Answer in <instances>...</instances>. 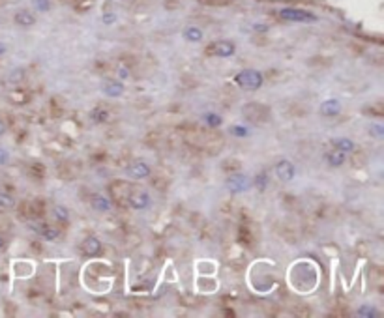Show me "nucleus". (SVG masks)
Here are the masks:
<instances>
[{"mask_svg": "<svg viewBox=\"0 0 384 318\" xmlns=\"http://www.w3.org/2000/svg\"><path fill=\"white\" fill-rule=\"evenodd\" d=\"M83 253L87 255V257H94V255H98L101 249V244L98 238H94V236H89L87 240L83 241Z\"/></svg>", "mask_w": 384, "mask_h": 318, "instance_id": "ddd939ff", "label": "nucleus"}, {"mask_svg": "<svg viewBox=\"0 0 384 318\" xmlns=\"http://www.w3.org/2000/svg\"><path fill=\"white\" fill-rule=\"evenodd\" d=\"M6 133V124L2 122V120H0V137H2V135Z\"/></svg>", "mask_w": 384, "mask_h": 318, "instance_id": "f704fd0d", "label": "nucleus"}, {"mask_svg": "<svg viewBox=\"0 0 384 318\" xmlns=\"http://www.w3.org/2000/svg\"><path fill=\"white\" fill-rule=\"evenodd\" d=\"M334 145H335V148H338V150H341V152H354V150H357V145H354L351 139H347V137H343V139H338Z\"/></svg>", "mask_w": 384, "mask_h": 318, "instance_id": "a211bd4d", "label": "nucleus"}, {"mask_svg": "<svg viewBox=\"0 0 384 318\" xmlns=\"http://www.w3.org/2000/svg\"><path fill=\"white\" fill-rule=\"evenodd\" d=\"M184 36L188 39H191V41H200V39H203V32H200L199 28H188L184 32Z\"/></svg>", "mask_w": 384, "mask_h": 318, "instance_id": "4be33fe9", "label": "nucleus"}, {"mask_svg": "<svg viewBox=\"0 0 384 318\" xmlns=\"http://www.w3.org/2000/svg\"><path fill=\"white\" fill-rule=\"evenodd\" d=\"M151 204H152L151 195H148L143 187H139V185H134V187H132V193H129L128 206L134 208V210H146Z\"/></svg>", "mask_w": 384, "mask_h": 318, "instance_id": "20e7f679", "label": "nucleus"}, {"mask_svg": "<svg viewBox=\"0 0 384 318\" xmlns=\"http://www.w3.org/2000/svg\"><path fill=\"white\" fill-rule=\"evenodd\" d=\"M364 159H366V157H364L362 152H360L357 157L352 156V163H354V165H364Z\"/></svg>", "mask_w": 384, "mask_h": 318, "instance_id": "2f4dec72", "label": "nucleus"}, {"mask_svg": "<svg viewBox=\"0 0 384 318\" xmlns=\"http://www.w3.org/2000/svg\"><path fill=\"white\" fill-rule=\"evenodd\" d=\"M236 84H240L242 88L248 90H257L261 88L262 84V75L255 69H244V72H240L236 77H234Z\"/></svg>", "mask_w": 384, "mask_h": 318, "instance_id": "7ed1b4c3", "label": "nucleus"}, {"mask_svg": "<svg viewBox=\"0 0 384 318\" xmlns=\"http://www.w3.org/2000/svg\"><path fill=\"white\" fill-rule=\"evenodd\" d=\"M4 51H6V47H4V45H2V44H0V55H2V53H4Z\"/></svg>", "mask_w": 384, "mask_h": 318, "instance_id": "c9c22d12", "label": "nucleus"}, {"mask_svg": "<svg viewBox=\"0 0 384 318\" xmlns=\"http://www.w3.org/2000/svg\"><path fill=\"white\" fill-rule=\"evenodd\" d=\"M251 185V180L245 176V174H242L238 171V173H231V176L227 178V190L231 191V193H242V191H248Z\"/></svg>", "mask_w": 384, "mask_h": 318, "instance_id": "423d86ee", "label": "nucleus"}, {"mask_svg": "<svg viewBox=\"0 0 384 318\" xmlns=\"http://www.w3.org/2000/svg\"><path fill=\"white\" fill-rule=\"evenodd\" d=\"M8 227H10V219H8L4 212H0V230L8 229Z\"/></svg>", "mask_w": 384, "mask_h": 318, "instance_id": "7c9ffc66", "label": "nucleus"}, {"mask_svg": "<svg viewBox=\"0 0 384 318\" xmlns=\"http://www.w3.org/2000/svg\"><path fill=\"white\" fill-rule=\"evenodd\" d=\"M326 161L332 165V167H340V165H343L345 163V152H341V150H332L326 154Z\"/></svg>", "mask_w": 384, "mask_h": 318, "instance_id": "f3484780", "label": "nucleus"}, {"mask_svg": "<svg viewBox=\"0 0 384 318\" xmlns=\"http://www.w3.org/2000/svg\"><path fill=\"white\" fill-rule=\"evenodd\" d=\"M90 204H92V208H94L96 212H109V210H111V202L101 195H92Z\"/></svg>", "mask_w": 384, "mask_h": 318, "instance_id": "dca6fc26", "label": "nucleus"}, {"mask_svg": "<svg viewBox=\"0 0 384 318\" xmlns=\"http://www.w3.org/2000/svg\"><path fill=\"white\" fill-rule=\"evenodd\" d=\"M13 19H15V22L19 25V27H32L34 22H36V17H34L32 13H30V11H27V10L17 11Z\"/></svg>", "mask_w": 384, "mask_h": 318, "instance_id": "2eb2a0df", "label": "nucleus"}, {"mask_svg": "<svg viewBox=\"0 0 384 318\" xmlns=\"http://www.w3.org/2000/svg\"><path fill=\"white\" fill-rule=\"evenodd\" d=\"M341 112V103L338 100H326L321 105V114H324V117H338Z\"/></svg>", "mask_w": 384, "mask_h": 318, "instance_id": "9b49d317", "label": "nucleus"}, {"mask_svg": "<svg viewBox=\"0 0 384 318\" xmlns=\"http://www.w3.org/2000/svg\"><path fill=\"white\" fill-rule=\"evenodd\" d=\"M231 133L238 135V137H245V135H250V131L245 128H242V126H233V128H231Z\"/></svg>", "mask_w": 384, "mask_h": 318, "instance_id": "c85d7f7f", "label": "nucleus"}, {"mask_svg": "<svg viewBox=\"0 0 384 318\" xmlns=\"http://www.w3.org/2000/svg\"><path fill=\"white\" fill-rule=\"evenodd\" d=\"M199 2L205 6H212V8H222V6L231 4V0H199Z\"/></svg>", "mask_w": 384, "mask_h": 318, "instance_id": "393cba45", "label": "nucleus"}, {"mask_svg": "<svg viewBox=\"0 0 384 318\" xmlns=\"http://www.w3.org/2000/svg\"><path fill=\"white\" fill-rule=\"evenodd\" d=\"M222 167H223V171H227V173L231 174V173H238L242 165H240V161H234V159H227V161L223 163Z\"/></svg>", "mask_w": 384, "mask_h": 318, "instance_id": "412c9836", "label": "nucleus"}, {"mask_svg": "<svg viewBox=\"0 0 384 318\" xmlns=\"http://www.w3.org/2000/svg\"><path fill=\"white\" fill-rule=\"evenodd\" d=\"M32 229L38 232L44 240L47 241H55L56 238H58V230L55 229V227H51V225H45V223H34Z\"/></svg>", "mask_w": 384, "mask_h": 318, "instance_id": "9d476101", "label": "nucleus"}, {"mask_svg": "<svg viewBox=\"0 0 384 318\" xmlns=\"http://www.w3.org/2000/svg\"><path fill=\"white\" fill-rule=\"evenodd\" d=\"M8 157H10V156H8V152L0 148V165H4V163L8 161Z\"/></svg>", "mask_w": 384, "mask_h": 318, "instance_id": "473e14b6", "label": "nucleus"}, {"mask_svg": "<svg viewBox=\"0 0 384 318\" xmlns=\"http://www.w3.org/2000/svg\"><path fill=\"white\" fill-rule=\"evenodd\" d=\"M32 171H34V178H44L45 176V167L39 165V163H32Z\"/></svg>", "mask_w": 384, "mask_h": 318, "instance_id": "bb28decb", "label": "nucleus"}, {"mask_svg": "<svg viewBox=\"0 0 384 318\" xmlns=\"http://www.w3.org/2000/svg\"><path fill=\"white\" fill-rule=\"evenodd\" d=\"M55 216L60 219V221H68V219H70V213L66 212V208L64 206H55Z\"/></svg>", "mask_w": 384, "mask_h": 318, "instance_id": "cd10ccee", "label": "nucleus"}, {"mask_svg": "<svg viewBox=\"0 0 384 318\" xmlns=\"http://www.w3.org/2000/svg\"><path fill=\"white\" fill-rule=\"evenodd\" d=\"M375 311L373 307H360L358 309V317H375Z\"/></svg>", "mask_w": 384, "mask_h": 318, "instance_id": "c756f323", "label": "nucleus"}, {"mask_svg": "<svg viewBox=\"0 0 384 318\" xmlns=\"http://www.w3.org/2000/svg\"><path fill=\"white\" fill-rule=\"evenodd\" d=\"M152 173V168L146 165L145 161H135L132 163L128 167V174H129V178H134V180H143V178H148Z\"/></svg>", "mask_w": 384, "mask_h": 318, "instance_id": "6e6552de", "label": "nucleus"}, {"mask_svg": "<svg viewBox=\"0 0 384 318\" xmlns=\"http://www.w3.org/2000/svg\"><path fill=\"white\" fill-rule=\"evenodd\" d=\"M13 206H15L13 197L8 195V193H0V208H13Z\"/></svg>", "mask_w": 384, "mask_h": 318, "instance_id": "5701e85b", "label": "nucleus"}, {"mask_svg": "<svg viewBox=\"0 0 384 318\" xmlns=\"http://www.w3.org/2000/svg\"><path fill=\"white\" fill-rule=\"evenodd\" d=\"M103 92H105V95H109V98H118V95L124 94V84L120 83V81H107V83L103 84Z\"/></svg>", "mask_w": 384, "mask_h": 318, "instance_id": "4468645a", "label": "nucleus"}, {"mask_svg": "<svg viewBox=\"0 0 384 318\" xmlns=\"http://www.w3.org/2000/svg\"><path fill=\"white\" fill-rule=\"evenodd\" d=\"M276 176H278L281 182H290V180L295 178V165L290 161H287V159L279 161L278 165H276Z\"/></svg>", "mask_w": 384, "mask_h": 318, "instance_id": "1a4fd4ad", "label": "nucleus"}, {"mask_svg": "<svg viewBox=\"0 0 384 318\" xmlns=\"http://www.w3.org/2000/svg\"><path fill=\"white\" fill-rule=\"evenodd\" d=\"M205 124L210 129L217 128V126L222 124V117H219V114H214V112H208V114H205Z\"/></svg>", "mask_w": 384, "mask_h": 318, "instance_id": "6ab92c4d", "label": "nucleus"}, {"mask_svg": "<svg viewBox=\"0 0 384 318\" xmlns=\"http://www.w3.org/2000/svg\"><path fill=\"white\" fill-rule=\"evenodd\" d=\"M58 173L64 180H72L77 176L79 173V165L75 161H64L60 163V167H58Z\"/></svg>", "mask_w": 384, "mask_h": 318, "instance_id": "f8f14e48", "label": "nucleus"}, {"mask_svg": "<svg viewBox=\"0 0 384 318\" xmlns=\"http://www.w3.org/2000/svg\"><path fill=\"white\" fill-rule=\"evenodd\" d=\"M279 17H281L283 21L295 22H309L317 19V17L313 15V13H309V11L296 10V8H283V10H279Z\"/></svg>", "mask_w": 384, "mask_h": 318, "instance_id": "39448f33", "label": "nucleus"}, {"mask_svg": "<svg viewBox=\"0 0 384 318\" xmlns=\"http://www.w3.org/2000/svg\"><path fill=\"white\" fill-rule=\"evenodd\" d=\"M132 187H134V184H129L126 180H115V182L109 185L113 201L117 202L118 206H128V199L129 193H132Z\"/></svg>", "mask_w": 384, "mask_h": 318, "instance_id": "f03ea898", "label": "nucleus"}, {"mask_svg": "<svg viewBox=\"0 0 384 318\" xmlns=\"http://www.w3.org/2000/svg\"><path fill=\"white\" fill-rule=\"evenodd\" d=\"M90 118H92L94 122H105L107 118H109V112H107L105 109H100V107H98V109H94V111L90 112Z\"/></svg>", "mask_w": 384, "mask_h": 318, "instance_id": "aec40b11", "label": "nucleus"}, {"mask_svg": "<svg viewBox=\"0 0 384 318\" xmlns=\"http://www.w3.org/2000/svg\"><path fill=\"white\" fill-rule=\"evenodd\" d=\"M375 131H373V133L375 135H379V137H383V135H384V131H383V126H375Z\"/></svg>", "mask_w": 384, "mask_h": 318, "instance_id": "72a5a7b5", "label": "nucleus"}, {"mask_svg": "<svg viewBox=\"0 0 384 318\" xmlns=\"http://www.w3.org/2000/svg\"><path fill=\"white\" fill-rule=\"evenodd\" d=\"M236 47H234L233 41H214L206 47V53L212 56H222V58H227V56H233Z\"/></svg>", "mask_w": 384, "mask_h": 318, "instance_id": "0eeeda50", "label": "nucleus"}, {"mask_svg": "<svg viewBox=\"0 0 384 318\" xmlns=\"http://www.w3.org/2000/svg\"><path fill=\"white\" fill-rule=\"evenodd\" d=\"M366 112H369V117H383L384 114L383 103H377V105L368 107V109H366Z\"/></svg>", "mask_w": 384, "mask_h": 318, "instance_id": "a878e982", "label": "nucleus"}, {"mask_svg": "<svg viewBox=\"0 0 384 318\" xmlns=\"http://www.w3.org/2000/svg\"><path fill=\"white\" fill-rule=\"evenodd\" d=\"M242 114L251 124H264L270 120V109L262 103H245L242 107Z\"/></svg>", "mask_w": 384, "mask_h": 318, "instance_id": "f257e3e1", "label": "nucleus"}, {"mask_svg": "<svg viewBox=\"0 0 384 318\" xmlns=\"http://www.w3.org/2000/svg\"><path fill=\"white\" fill-rule=\"evenodd\" d=\"M2 247H4V240L0 238V249H2Z\"/></svg>", "mask_w": 384, "mask_h": 318, "instance_id": "e433bc0d", "label": "nucleus"}, {"mask_svg": "<svg viewBox=\"0 0 384 318\" xmlns=\"http://www.w3.org/2000/svg\"><path fill=\"white\" fill-rule=\"evenodd\" d=\"M253 184L257 185V190L259 191H264V187H267L268 184V178H267V173H259L255 176V182Z\"/></svg>", "mask_w": 384, "mask_h": 318, "instance_id": "b1692460", "label": "nucleus"}]
</instances>
